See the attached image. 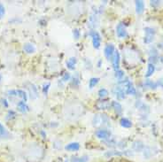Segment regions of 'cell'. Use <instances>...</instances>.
Masks as SVG:
<instances>
[{"mask_svg": "<svg viewBox=\"0 0 163 162\" xmlns=\"http://www.w3.org/2000/svg\"><path fill=\"white\" fill-rule=\"evenodd\" d=\"M17 107H18L19 111L21 113H27L29 111V106H27L26 102H24V101H20L17 104Z\"/></svg>", "mask_w": 163, "mask_h": 162, "instance_id": "obj_17", "label": "cell"}, {"mask_svg": "<svg viewBox=\"0 0 163 162\" xmlns=\"http://www.w3.org/2000/svg\"><path fill=\"white\" fill-rule=\"evenodd\" d=\"M112 64L114 69L119 70V66H120V53L117 50H115L113 58H112Z\"/></svg>", "mask_w": 163, "mask_h": 162, "instance_id": "obj_9", "label": "cell"}, {"mask_svg": "<svg viewBox=\"0 0 163 162\" xmlns=\"http://www.w3.org/2000/svg\"><path fill=\"white\" fill-rule=\"evenodd\" d=\"M160 1H151V5L152 6H157L160 5Z\"/></svg>", "mask_w": 163, "mask_h": 162, "instance_id": "obj_34", "label": "cell"}, {"mask_svg": "<svg viewBox=\"0 0 163 162\" xmlns=\"http://www.w3.org/2000/svg\"><path fill=\"white\" fill-rule=\"evenodd\" d=\"M120 123H121V126L125 129H130L132 127V122L127 118H122L120 121Z\"/></svg>", "mask_w": 163, "mask_h": 162, "instance_id": "obj_19", "label": "cell"}, {"mask_svg": "<svg viewBox=\"0 0 163 162\" xmlns=\"http://www.w3.org/2000/svg\"><path fill=\"white\" fill-rule=\"evenodd\" d=\"M111 106L115 110V112L117 113L118 114H121V113H122V105H121L119 102H117V101H113Z\"/></svg>", "mask_w": 163, "mask_h": 162, "instance_id": "obj_18", "label": "cell"}, {"mask_svg": "<svg viewBox=\"0 0 163 162\" xmlns=\"http://www.w3.org/2000/svg\"><path fill=\"white\" fill-rule=\"evenodd\" d=\"M2 101V104H3V105L5 106V107H8V103H7V101H6V99H2L1 100Z\"/></svg>", "mask_w": 163, "mask_h": 162, "instance_id": "obj_35", "label": "cell"}, {"mask_svg": "<svg viewBox=\"0 0 163 162\" xmlns=\"http://www.w3.org/2000/svg\"><path fill=\"white\" fill-rule=\"evenodd\" d=\"M40 133H41V135H42L43 138H45V137H46V133H45L43 130H41V132H40Z\"/></svg>", "mask_w": 163, "mask_h": 162, "instance_id": "obj_36", "label": "cell"}, {"mask_svg": "<svg viewBox=\"0 0 163 162\" xmlns=\"http://www.w3.org/2000/svg\"><path fill=\"white\" fill-rule=\"evenodd\" d=\"M89 160L88 156H83V157H74L71 159V162H87Z\"/></svg>", "mask_w": 163, "mask_h": 162, "instance_id": "obj_23", "label": "cell"}, {"mask_svg": "<svg viewBox=\"0 0 163 162\" xmlns=\"http://www.w3.org/2000/svg\"><path fill=\"white\" fill-rule=\"evenodd\" d=\"M98 94L99 98H104L107 97V95H108V90L106 89H104V88H102V89H100L98 90Z\"/></svg>", "mask_w": 163, "mask_h": 162, "instance_id": "obj_26", "label": "cell"}, {"mask_svg": "<svg viewBox=\"0 0 163 162\" xmlns=\"http://www.w3.org/2000/svg\"><path fill=\"white\" fill-rule=\"evenodd\" d=\"M145 43H152L154 39V37H155V31L153 28H149V27H146L145 28Z\"/></svg>", "mask_w": 163, "mask_h": 162, "instance_id": "obj_3", "label": "cell"}, {"mask_svg": "<svg viewBox=\"0 0 163 162\" xmlns=\"http://www.w3.org/2000/svg\"><path fill=\"white\" fill-rule=\"evenodd\" d=\"M16 116V113L14 111H9L7 113V116H6V120H10V119H13Z\"/></svg>", "mask_w": 163, "mask_h": 162, "instance_id": "obj_29", "label": "cell"}, {"mask_svg": "<svg viewBox=\"0 0 163 162\" xmlns=\"http://www.w3.org/2000/svg\"><path fill=\"white\" fill-rule=\"evenodd\" d=\"M70 77H71V75H70V74L69 73H65L64 74V75L62 76V79H61V81L62 82H67V81H69V79H70Z\"/></svg>", "mask_w": 163, "mask_h": 162, "instance_id": "obj_31", "label": "cell"}, {"mask_svg": "<svg viewBox=\"0 0 163 162\" xmlns=\"http://www.w3.org/2000/svg\"><path fill=\"white\" fill-rule=\"evenodd\" d=\"M89 36L92 39L93 47H94L95 49H98L100 47V44H101V37H100V35L97 31L91 30L89 33Z\"/></svg>", "mask_w": 163, "mask_h": 162, "instance_id": "obj_2", "label": "cell"}, {"mask_svg": "<svg viewBox=\"0 0 163 162\" xmlns=\"http://www.w3.org/2000/svg\"><path fill=\"white\" fill-rule=\"evenodd\" d=\"M76 62H77L76 58L71 57L70 59H69V60L67 61V67L68 69H70V70H74V69L75 68Z\"/></svg>", "mask_w": 163, "mask_h": 162, "instance_id": "obj_15", "label": "cell"}, {"mask_svg": "<svg viewBox=\"0 0 163 162\" xmlns=\"http://www.w3.org/2000/svg\"><path fill=\"white\" fill-rule=\"evenodd\" d=\"M17 97H20V98H22V100L24 102H27V100H28V95L24 90L18 89L17 90Z\"/></svg>", "mask_w": 163, "mask_h": 162, "instance_id": "obj_24", "label": "cell"}, {"mask_svg": "<svg viewBox=\"0 0 163 162\" xmlns=\"http://www.w3.org/2000/svg\"><path fill=\"white\" fill-rule=\"evenodd\" d=\"M114 52H115L114 46L113 44H107L106 47H105V49H104L105 57H106L108 60H110L112 58H113V55Z\"/></svg>", "mask_w": 163, "mask_h": 162, "instance_id": "obj_7", "label": "cell"}, {"mask_svg": "<svg viewBox=\"0 0 163 162\" xmlns=\"http://www.w3.org/2000/svg\"><path fill=\"white\" fill-rule=\"evenodd\" d=\"M29 95L30 98L32 99H36L38 98V91H37V88L35 86L34 84H29Z\"/></svg>", "mask_w": 163, "mask_h": 162, "instance_id": "obj_11", "label": "cell"}, {"mask_svg": "<svg viewBox=\"0 0 163 162\" xmlns=\"http://www.w3.org/2000/svg\"><path fill=\"white\" fill-rule=\"evenodd\" d=\"M51 86V83H44L43 86V94L46 95L47 94V92L49 90V88Z\"/></svg>", "mask_w": 163, "mask_h": 162, "instance_id": "obj_28", "label": "cell"}, {"mask_svg": "<svg viewBox=\"0 0 163 162\" xmlns=\"http://www.w3.org/2000/svg\"><path fill=\"white\" fill-rule=\"evenodd\" d=\"M123 84H124V89H125V91H126V94L132 95V96H135L137 94V90H136L135 87L133 86V84L130 81H129V80L125 81V82H123Z\"/></svg>", "mask_w": 163, "mask_h": 162, "instance_id": "obj_4", "label": "cell"}, {"mask_svg": "<svg viewBox=\"0 0 163 162\" xmlns=\"http://www.w3.org/2000/svg\"><path fill=\"white\" fill-rule=\"evenodd\" d=\"M0 137H2V138L9 137V133H8V131L5 129V128L4 127V125H2L1 123H0Z\"/></svg>", "mask_w": 163, "mask_h": 162, "instance_id": "obj_21", "label": "cell"}, {"mask_svg": "<svg viewBox=\"0 0 163 162\" xmlns=\"http://www.w3.org/2000/svg\"><path fill=\"white\" fill-rule=\"evenodd\" d=\"M72 83H74V84H75V86H78V85H79V83H80V81H79V79H78L77 77H74V78H73V82H72Z\"/></svg>", "mask_w": 163, "mask_h": 162, "instance_id": "obj_33", "label": "cell"}, {"mask_svg": "<svg viewBox=\"0 0 163 162\" xmlns=\"http://www.w3.org/2000/svg\"><path fill=\"white\" fill-rule=\"evenodd\" d=\"M100 65H101V60L98 61V67H100Z\"/></svg>", "mask_w": 163, "mask_h": 162, "instance_id": "obj_38", "label": "cell"}, {"mask_svg": "<svg viewBox=\"0 0 163 162\" xmlns=\"http://www.w3.org/2000/svg\"><path fill=\"white\" fill-rule=\"evenodd\" d=\"M96 136L99 139L106 141L111 138V132L107 129H99L96 132Z\"/></svg>", "mask_w": 163, "mask_h": 162, "instance_id": "obj_6", "label": "cell"}, {"mask_svg": "<svg viewBox=\"0 0 163 162\" xmlns=\"http://www.w3.org/2000/svg\"><path fill=\"white\" fill-rule=\"evenodd\" d=\"M89 26H90V28H97V27L98 26V12H97V11H96V13H94L93 14H91V16L90 17Z\"/></svg>", "mask_w": 163, "mask_h": 162, "instance_id": "obj_8", "label": "cell"}, {"mask_svg": "<svg viewBox=\"0 0 163 162\" xmlns=\"http://www.w3.org/2000/svg\"><path fill=\"white\" fill-rule=\"evenodd\" d=\"M2 80H3V76H2V75L0 74V83H2Z\"/></svg>", "mask_w": 163, "mask_h": 162, "instance_id": "obj_37", "label": "cell"}, {"mask_svg": "<svg viewBox=\"0 0 163 162\" xmlns=\"http://www.w3.org/2000/svg\"><path fill=\"white\" fill-rule=\"evenodd\" d=\"M80 31L78 30V29H74L73 30V36H74V37H75V39H79L80 38Z\"/></svg>", "mask_w": 163, "mask_h": 162, "instance_id": "obj_32", "label": "cell"}, {"mask_svg": "<svg viewBox=\"0 0 163 162\" xmlns=\"http://www.w3.org/2000/svg\"><path fill=\"white\" fill-rule=\"evenodd\" d=\"M116 34L119 38H125L128 37V32L123 23H119L116 27Z\"/></svg>", "mask_w": 163, "mask_h": 162, "instance_id": "obj_5", "label": "cell"}, {"mask_svg": "<svg viewBox=\"0 0 163 162\" xmlns=\"http://www.w3.org/2000/svg\"><path fill=\"white\" fill-rule=\"evenodd\" d=\"M99 82V78H96V77H92L90 79L89 81V88L90 89H93Z\"/></svg>", "mask_w": 163, "mask_h": 162, "instance_id": "obj_22", "label": "cell"}, {"mask_svg": "<svg viewBox=\"0 0 163 162\" xmlns=\"http://www.w3.org/2000/svg\"><path fill=\"white\" fill-rule=\"evenodd\" d=\"M155 71V66L153 63H149L148 64V66H147V71H146V74H145V76L146 77H150L152 75Z\"/></svg>", "mask_w": 163, "mask_h": 162, "instance_id": "obj_20", "label": "cell"}, {"mask_svg": "<svg viewBox=\"0 0 163 162\" xmlns=\"http://www.w3.org/2000/svg\"><path fill=\"white\" fill-rule=\"evenodd\" d=\"M145 10V3L144 1H136V11H137V14H143V12Z\"/></svg>", "mask_w": 163, "mask_h": 162, "instance_id": "obj_16", "label": "cell"}, {"mask_svg": "<svg viewBox=\"0 0 163 162\" xmlns=\"http://www.w3.org/2000/svg\"><path fill=\"white\" fill-rule=\"evenodd\" d=\"M65 149L67 151H69V152H76L80 149V144L78 143H71V144H68L67 145L65 146Z\"/></svg>", "mask_w": 163, "mask_h": 162, "instance_id": "obj_13", "label": "cell"}, {"mask_svg": "<svg viewBox=\"0 0 163 162\" xmlns=\"http://www.w3.org/2000/svg\"><path fill=\"white\" fill-rule=\"evenodd\" d=\"M109 118L107 116L106 114H96L94 118L92 120V123L95 127H99V126H108L109 125Z\"/></svg>", "mask_w": 163, "mask_h": 162, "instance_id": "obj_1", "label": "cell"}, {"mask_svg": "<svg viewBox=\"0 0 163 162\" xmlns=\"http://www.w3.org/2000/svg\"><path fill=\"white\" fill-rule=\"evenodd\" d=\"M5 6L3 5V4L0 3V19L3 18V16L5 15Z\"/></svg>", "mask_w": 163, "mask_h": 162, "instance_id": "obj_30", "label": "cell"}, {"mask_svg": "<svg viewBox=\"0 0 163 162\" xmlns=\"http://www.w3.org/2000/svg\"><path fill=\"white\" fill-rule=\"evenodd\" d=\"M23 50H24L27 53L31 54L36 52V47H35L34 44H32L30 43H27L24 44V46H23Z\"/></svg>", "mask_w": 163, "mask_h": 162, "instance_id": "obj_14", "label": "cell"}, {"mask_svg": "<svg viewBox=\"0 0 163 162\" xmlns=\"http://www.w3.org/2000/svg\"><path fill=\"white\" fill-rule=\"evenodd\" d=\"M145 86L148 87V88H151V89H155V88L158 87V83H153V81H151V80H146L145 83Z\"/></svg>", "mask_w": 163, "mask_h": 162, "instance_id": "obj_25", "label": "cell"}, {"mask_svg": "<svg viewBox=\"0 0 163 162\" xmlns=\"http://www.w3.org/2000/svg\"><path fill=\"white\" fill-rule=\"evenodd\" d=\"M96 106L98 110H107V109L110 108L111 105L108 101H99V102H98Z\"/></svg>", "mask_w": 163, "mask_h": 162, "instance_id": "obj_12", "label": "cell"}, {"mask_svg": "<svg viewBox=\"0 0 163 162\" xmlns=\"http://www.w3.org/2000/svg\"><path fill=\"white\" fill-rule=\"evenodd\" d=\"M113 92H114V95L116 96V98H117L118 99H124L125 98L126 91H125V89H123L122 87H121V86L115 87L114 89H113Z\"/></svg>", "mask_w": 163, "mask_h": 162, "instance_id": "obj_10", "label": "cell"}, {"mask_svg": "<svg viewBox=\"0 0 163 162\" xmlns=\"http://www.w3.org/2000/svg\"><path fill=\"white\" fill-rule=\"evenodd\" d=\"M115 77L121 81L124 77V72L122 70H120V69L119 70H116L115 71Z\"/></svg>", "mask_w": 163, "mask_h": 162, "instance_id": "obj_27", "label": "cell"}]
</instances>
